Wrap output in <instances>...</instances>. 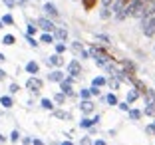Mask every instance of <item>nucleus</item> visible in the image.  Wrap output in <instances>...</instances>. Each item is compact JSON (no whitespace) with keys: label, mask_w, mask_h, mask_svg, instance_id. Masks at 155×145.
<instances>
[{"label":"nucleus","mask_w":155,"mask_h":145,"mask_svg":"<svg viewBox=\"0 0 155 145\" xmlns=\"http://www.w3.org/2000/svg\"><path fill=\"white\" fill-rule=\"evenodd\" d=\"M87 52H90V58H94V60H96V64H97V66H101V68H104L107 62H111V60H114L110 54H107V52L104 50V48H100L97 44H96V46H91Z\"/></svg>","instance_id":"obj_1"},{"label":"nucleus","mask_w":155,"mask_h":145,"mask_svg":"<svg viewBox=\"0 0 155 145\" xmlns=\"http://www.w3.org/2000/svg\"><path fill=\"white\" fill-rule=\"evenodd\" d=\"M141 30L147 38L155 36V16H147V18H141Z\"/></svg>","instance_id":"obj_2"},{"label":"nucleus","mask_w":155,"mask_h":145,"mask_svg":"<svg viewBox=\"0 0 155 145\" xmlns=\"http://www.w3.org/2000/svg\"><path fill=\"white\" fill-rule=\"evenodd\" d=\"M26 87L32 91V94H38V91L44 87V82H42L40 77H36V76H30V77H28V82H26Z\"/></svg>","instance_id":"obj_3"},{"label":"nucleus","mask_w":155,"mask_h":145,"mask_svg":"<svg viewBox=\"0 0 155 145\" xmlns=\"http://www.w3.org/2000/svg\"><path fill=\"white\" fill-rule=\"evenodd\" d=\"M70 48H72V52H74V56H76V58H82V60L90 58V52H87L86 48L82 46V42H72V46H70Z\"/></svg>","instance_id":"obj_4"},{"label":"nucleus","mask_w":155,"mask_h":145,"mask_svg":"<svg viewBox=\"0 0 155 145\" xmlns=\"http://www.w3.org/2000/svg\"><path fill=\"white\" fill-rule=\"evenodd\" d=\"M36 24H38V28H42V30L48 32V34H54V30H56V24L52 22L50 18H44V16H42V18H38Z\"/></svg>","instance_id":"obj_5"},{"label":"nucleus","mask_w":155,"mask_h":145,"mask_svg":"<svg viewBox=\"0 0 155 145\" xmlns=\"http://www.w3.org/2000/svg\"><path fill=\"white\" fill-rule=\"evenodd\" d=\"M80 74H82V64H80V60H72V62L68 64V76L78 77Z\"/></svg>","instance_id":"obj_6"},{"label":"nucleus","mask_w":155,"mask_h":145,"mask_svg":"<svg viewBox=\"0 0 155 145\" xmlns=\"http://www.w3.org/2000/svg\"><path fill=\"white\" fill-rule=\"evenodd\" d=\"M119 70H121L123 74H129V76H131V74H135V64L129 62V60H121V62H119Z\"/></svg>","instance_id":"obj_7"},{"label":"nucleus","mask_w":155,"mask_h":145,"mask_svg":"<svg viewBox=\"0 0 155 145\" xmlns=\"http://www.w3.org/2000/svg\"><path fill=\"white\" fill-rule=\"evenodd\" d=\"M42 10H44V12L50 16V20H52V18H58V16H60V12H58V8H56V4H52V2H46V4L42 6Z\"/></svg>","instance_id":"obj_8"},{"label":"nucleus","mask_w":155,"mask_h":145,"mask_svg":"<svg viewBox=\"0 0 155 145\" xmlns=\"http://www.w3.org/2000/svg\"><path fill=\"white\" fill-rule=\"evenodd\" d=\"M80 109H82V114L84 115H90V114H94V101L91 100H82V104H80Z\"/></svg>","instance_id":"obj_9"},{"label":"nucleus","mask_w":155,"mask_h":145,"mask_svg":"<svg viewBox=\"0 0 155 145\" xmlns=\"http://www.w3.org/2000/svg\"><path fill=\"white\" fill-rule=\"evenodd\" d=\"M54 38H56V40H60V42H68V30H66V28H58V26H56Z\"/></svg>","instance_id":"obj_10"},{"label":"nucleus","mask_w":155,"mask_h":145,"mask_svg":"<svg viewBox=\"0 0 155 145\" xmlns=\"http://www.w3.org/2000/svg\"><path fill=\"white\" fill-rule=\"evenodd\" d=\"M64 77H66V74L62 72V70H54V72L48 74V80H50V82H58V84H60Z\"/></svg>","instance_id":"obj_11"},{"label":"nucleus","mask_w":155,"mask_h":145,"mask_svg":"<svg viewBox=\"0 0 155 145\" xmlns=\"http://www.w3.org/2000/svg\"><path fill=\"white\" fill-rule=\"evenodd\" d=\"M143 100H145V105H155V91L147 87L145 94H143Z\"/></svg>","instance_id":"obj_12"},{"label":"nucleus","mask_w":155,"mask_h":145,"mask_svg":"<svg viewBox=\"0 0 155 145\" xmlns=\"http://www.w3.org/2000/svg\"><path fill=\"white\" fill-rule=\"evenodd\" d=\"M60 91L64 95H74V90H72V84H68L66 80H62L60 82Z\"/></svg>","instance_id":"obj_13"},{"label":"nucleus","mask_w":155,"mask_h":145,"mask_svg":"<svg viewBox=\"0 0 155 145\" xmlns=\"http://www.w3.org/2000/svg\"><path fill=\"white\" fill-rule=\"evenodd\" d=\"M26 72L32 74V76H36V74L40 72V64H38V62H28L26 64Z\"/></svg>","instance_id":"obj_14"},{"label":"nucleus","mask_w":155,"mask_h":145,"mask_svg":"<svg viewBox=\"0 0 155 145\" xmlns=\"http://www.w3.org/2000/svg\"><path fill=\"white\" fill-rule=\"evenodd\" d=\"M50 66H56V68H60V66H64V58L60 54H54V56H50Z\"/></svg>","instance_id":"obj_15"},{"label":"nucleus","mask_w":155,"mask_h":145,"mask_svg":"<svg viewBox=\"0 0 155 145\" xmlns=\"http://www.w3.org/2000/svg\"><path fill=\"white\" fill-rule=\"evenodd\" d=\"M111 16H114V12H111L110 6H101V10H100V18H101V20H110Z\"/></svg>","instance_id":"obj_16"},{"label":"nucleus","mask_w":155,"mask_h":145,"mask_svg":"<svg viewBox=\"0 0 155 145\" xmlns=\"http://www.w3.org/2000/svg\"><path fill=\"white\" fill-rule=\"evenodd\" d=\"M40 42H44V44H56V38H54V34L44 32V34H42V38H40Z\"/></svg>","instance_id":"obj_17"},{"label":"nucleus","mask_w":155,"mask_h":145,"mask_svg":"<svg viewBox=\"0 0 155 145\" xmlns=\"http://www.w3.org/2000/svg\"><path fill=\"white\" fill-rule=\"evenodd\" d=\"M105 84H107V80H105L104 76H97V77L91 80V86H94V87H101V86H105Z\"/></svg>","instance_id":"obj_18"},{"label":"nucleus","mask_w":155,"mask_h":145,"mask_svg":"<svg viewBox=\"0 0 155 145\" xmlns=\"http://www.w3.org/2000/svg\"><path fill=\"white\" fill-rule=\"evenodd\" d=\"M40 105L46 109V111H54V101H52V100H48V97H44V100L40 101Z\"/></svg>","instance_id":"obj_19"},{"label":"nucleus","mask_w":155,"mask_h":145,"mask_svg":"<svg viewBox=\"0 0 155 145\" xmlns=\"http://www.w3.org/2000/svg\"><path fill=\"white\" fill-rule=\"evenodd\" d=\"M139 95H141V94H139L135 87H133V90H129V91H127V104H133V101H135Z\"/></svg>","instance_id":"obj_20"},{"label":"nucleus","mask_w":155,"mask_h":145,"mask_svg":"<svg viewBox=\"0 0 155 145\" xmlns=\"http://www.w3.org/2000/svg\"><path fill=\"white\" fill-rule=\"evenodd\" d=\"M0 104H2V107H12L14 101L10 95H0Z\"/></svg>","instance_id":"obj_21"},{"label":"nucleus","mask_w":155,"mask_h":145,"mask_svg":"<svg viewBox=\"0 0 155 145\" xmlns=\"http://www.w3.org/2000/svg\"><path fill=\"white\" fill-rule=\"evenodd\" d=\"M80 127H84V129H90V127H96V123H94V119H90V117H82Z\"/></svg>","instance_id":"obj_22"},{"label":"nucleus","mask_w":155,"mask_h":145,"mask_svg":"<svg viewBox=\"0 0 155 145\" xmlns=\"http://www.w3.org/2000/svg\"><path fill=\"white\" fill-rule=\"evenodd\" d=\"M52 114H54V117H58V119H68L70 117V114H68V111H64V109H54Z\"/></svg>","instance_id":"obj_23"},{"label":"nucleus","mask_w":155,"mask_h":145,"mask_svg":"<svg viewBox=\"0 0 155 145\" xmlns=\"http://www.w3.org/2000/svg\"><path fill=\"white\" fill-rule=\"evenodd\" d=\"M105 101H107L110 105H117L119 104V101H117V95H115V94H107V95H105Z\"/></svg>","instance_id":"obj_24"},{"label":"nucleus","mask_w":155,"mask_h":145,"mask_svg":"<svg viewBox=\"0 0 155 145\" xmlns=\"http://www.w3.org/2000/svg\"><path fill=\"white\" fill-rule=\"evenodd\" d=\"M119 84L121 82H119L117 77H110V80H107V86H110L111 90H119Z\"/></svg>","instance_id":"obj_25"},{"label":"nucleus","mask_w":155,"mask_h":145,"mask_svg":"<svg viewBox=\"0 0 155 145\" xmlns=\"http://www.w3.org/2000/svg\"><path fill=\"white\" fill-rule=\"evenodd\" d=\"M14 42H16V38H14L12 34H6V36L2 38V44H4V46H12Z\"/></svg>","instance_id":"obj_26"},{"label":"nucleus","mask_w":155,"mask_h":145,"mask_svg":"<svg viewBox=\"0 0 155 145\" xmlns=\"http://www.w3.org/2000/svg\"><path fill=\"white\" fill-rule=\"evenodd\" d=\"M56 54H60V56H62V54H64V52H66V42H56Z\"/></svg>","instance_id":"obj_27"},{"label":"nucleus","mask_w":155,"mask_h":145,"mask_svg":"<svg viewBox=\"0 0 155 145\" xmlns=\"http://www.w3.org/2000/svg\"><path fill=\"white\" fill-rule=\"evenodd\" d=\"M127 114H129V117H131L133 121H137V119H139V117H141V115H143L141 111H139V109H129Z\"/></svg>","instance_id":"obj_28"},{"label":"nucleus","mask_w":155,"mask_h":145,"mask_svg":"<svg viewBox=\"0 0 155 145\" xmlns=\"http://www.w3.org/2000/svg\"><path fill=\"white\" fill-rule=\"evenodd\" d=\"M38 30V24L36 22H28V36H34Z\"/></svg>","instance_id":"obj_29"},{"label":"nucleus","mask_w":155,"mask_h":145,"mask_svg":"<svg viewBox=\"0 0 155 145\" xmlns=\"http://www.w3.org/2000/svg\"><path fill=\"white\" fill-rule=\"evenodd\" d=\"M96 40L97 42H100V44H110V36H105V34H97V36H96Z\"/></svg>","instance_id":"obj_30"},{"label":"nucleus","mask_w":155,"mask_h":145,"mask_svg":"<svg viewBox=\"0 0 155 145\" xmlns=\"http://www.w3.org/2000/svg\"><path fill=\"white\" fill-rule=\"evenodd\" d=\"M2 24H8V26H12V24H14V18L10 16V14H4V16H2Z\"/></svg>","instance_id":"obj_31"},{"label":"nucleus","mask_w":155,"mask_h":145,"mask_svg":"<svg viewBox=\"0 0 155 145\" xmlns=\"http://www.w3.org/2000/svg\"><path fill=\"white\" fill-rule=\"evenodd\" d=\"M54 101H56V104H64V101H66V95L60 91V94H56V95H54Z\"/></svg>","instance_id":"obj_32"},{"label":"nucleus","mask_w":155,"mask_h":145,"mask_svg":"<svg viewBox=\"0 0 155 145\" xmlns=\"http://www.w3.org/2000/svg\"><path fill=\"white\" fill-rule=\"evenodd\" d=\"M80 97H82V100H90V97H91V91L90 90H82V91H80Z\"/></svg>","instance_id":"obj_33"},{"label":"nucleus","mask_w":155,"mask_h":145,"mask_svg":"<svg viewBox=\"0 0 155 145\" xmlns=\"http://www.w3.org/2000/svg\"><path fill=\"white\" fill-rule=\"evenodd\" d=\"M18 139H20V133H18V129H14L12 135H10V141H12V143H16Z\"/></svg>","instance_id":"obj_34"},{"label":"nucleus","mask_w":155,"mask_h":145,"mask_svg":"<svg viewBox=\"0 0 155 145\" xmlns=\"http://www.w3.org/2000/svg\"><path fill=\"white\" fill-rule=\"evenodd\" d=\"M18 90H20V86H18V84H10V87H8V91H10V94H18Z\"/></svg>","instance_id":"obj_35"},{"label":"nucleus","mask_w":155,"mask_h":145,"mask_svg":"<svg viewBox=\"0 0 155 145\" xmlns=\"http://www.w3.org/2000/svg\"><path fill=\"white\" fill-rule=\"evenodd\" d=\"M155 114V105H147L145 107V115H153Z\"/></svg>","instance_id":"obj_36"},{"label":"nucleus","mask_w":155,"mask_h":145,"mask_svg":"<svg viewBox=\"0 0 155 145\" xmlns=\"http://www.w3.org/2000/svg\"><path fill=\"white\" fill-rule=\"evenodd\" d=\"M117 107H119V109H123V111H129V104H127V101H123V104H117Z\"/></svg>","instance_id":"obj_37"},{"label":"nucleus","mask_w":155,"mask_h":145,"mask_svg":"<svg viewBox=\"0 0 155 145\" xmlns=\"http://www.w3.org/2000/svg\"><path fill=\"white\" fill-rule=\"evenodd\" d=\"M28 44L32 46V48H38V42L34 40V36H28Z\"/></svg>","instance_id":"obj_38"},{"label":"nucleus","mask_w":155,"mask_h":145,"mask_svg":"<svg viewBox=\"0 0 155 145\" xmlns=\"http://www.w3.org/2000/svg\"><path fill=\"white\" fill-rule=\"evenodd\" d=\"M94 141L90 139V137H82V141H80V145H91Z\"/></svg>","instance_id":"obj_39"},{"label":"nucleus","mask_w":155,"mask_h":145,"mask_svg":"<svg viewBox=\"0 0 155 145\" xmlns=\"http://www.w3.org/2000/svg\"><path fill=\"white\" fill-rule=\"evenodd\" d=\"M94 2H96V0H84V6H86V10H90L91 6H94Z\"/></svg>","instance_id":"obj_40"},{"label":"nucleus","mask_w":155,"mask_h":145,"mask_svg":"<svg viewBox=\"0 0 155 145\" xmlns=\"http://www.w3.org/2000/svg\"><path fill=\"white\" fill-rule=\"evenodd\" d=\"M90 91H91V95H100V87H94V86H91Z\"/></svg>","instance_id":"obj_41"},{"label":"nucleus","mask_w":155,"mask_h":145,"mask_svg":"<svg viewBox=\"0 0 155 145\" xmlns=\"http://www.w3.org/2000/svg\"><path fill=\"white\" fill-rule=\"evenodd\" d=\"M147 133H151V135H155V123H153V125H147Z\"/></svg>","instance_id":"obj_42"},{"label":"nucleus","mask_w":155,"mask_h":145,"mask_svg":"<svg viewBox=\"0 0 155 145\" xmlns=\"http://www.w3.org/2000/svg\"><path fill=\"white\" fill-rule=\"evenodd\" d=\"M111 4H114V0H101V6H110L111 8Z\"/></svg>","instance_id":"obj_43"},{"label":"nucleus","mask_w":155,"mask_h":145,"mask_svg":"<svg viewBox=\"0 0 155 145\" xmlns=\"http://www.w3.org/2000/svg\"><path fill=\"white\" fill-rule=\"evenodd\" d=\"M4 2H6V6H10V8H12V6L16 4V0H4Z\"/></svg>","instance_id":"obj_44"},{"label":"nucleus","mask_w":155,"mask_h":145,"mask_svg":"<svg viewBox=\"0 0 155 145\" xmlns=\"http://www.w3.org/2000/svg\"><path fill=\"white\" fill-rule=\"evenodd\" d=\"M91 145H105V141H104V139H96Z\"/></svg>","instance_id":"obj_45"},{"label":"nucleus","mask_w":155,"mask_h":145,"mask_svg":"<svg viewBox=\"0 0 155 145\" xmlns=\"http://www.w3.org/2000/svg\"><path fill=\"white\" fill-rule=\"evenodd\" d=\"M32 145H44V141H40V139H32Z\"/></svg>","instance_id":"obj_46"},{"label":"nucleus","mask_w":155,"mask_h":145,"mask_svg":"<svg viewBox=\"0 0 155 145\" xmlns=\"http://www.w3.org/2000/svg\"><path fill=\"white\" fill-rule=\"evenodd\" d=\"M4 77H6V72H4L2 68H0V80H4Z\"/></svg>","instance_id":"obj_47"},{"label":"nucleus","mask_w":155,"mask_h":145,"mask_svg":"<svg viewBox=\"0 0 155 145\" xmlns=\"http://www.w3.org/2000/svg\"><path fill=\"white\" fill-rule=\"evenodd\" d=\"M4 60H6V56H4V54H0V62H4Z\"/></svg>","instance_id":"obj_48"},{"label":"nucleus","mask_w":155,"mask_h":145,"mask_svg":"<svg viewBox=\"0 0 155 145\" xmlns=\"http://www.w3.org/2000/svg\"><path fill=\"white\" fill-rule=\"evenodd\" d=\"M62 145H74V143H72V141H64V143H62Z\"/></svg>","instance_id":"obj_49"},{"label":"nucleus","mask_w":155,"mask_h":145,"mask_svg":"<svg viewBox=\"0 0 155 145\" xmlns=\"http://www.w3.org/2000/svg\"><path fill=\"white\" fill-rule=\"evenodd\" d=\"M16 2H18V4H26V0H16Z\"/></svg>","instance_id":"obj_50"},{"label":"nucleus","mask_w":155,"mask_h":145,"mask_svg":"<svg viewBox=\"0 0 155 145\" xmlns=\"http://www.w3.org/2000/svg\"><path fill=\"white\" fill-rule=\"evenodd\" d=\"M147 2H149V4H155V0H147Z\"/></svg>","instance_id":"obj_51"},{"label":"nucleus","mask_w":155,"mask_h":145,"mask_svg":"<svg viewBox=\"0 0 155 145\" xmlns=\"http://www.w3.org/2000/svg\"><path fill=\"white\" fill-rule=\"evenodd\" d=\"M2 26H4V24H2V20H0V28H2Z\"/></svg>","instance_id":"obj_52"},{"label":"nucleus","mask_w":155,"mask_h":145,"mask_svg":"<svg viewBox=\"0 0 155 145\" xmlns=\"http://www.w3.org/2000/svg\"><path fill=\"white\" fill-rule=\"evenodd\" d=\"M2 139H4V137H2V133H0V141H2Z\"/></svg>","instance_id":"obj_53"},{"label":"nucleus","mask_w":155,"mask_h":145,"mask_svg":"<svg viewBox=\"0 0 155 145\" xmlns=\"http://www.w3.org/2000/svg\"><path fill=\"white\" fill-rule=\"evenodd\" d=\"M153 50H155V48H153Z\"/></svg>","instance_id":"obj_54"}]
</instances>
